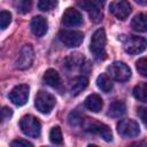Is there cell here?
<instances>
[{"mask_svg":"<svg viewBox=\"0 0 147 147\" xmlns=\"http://www.w3.org/2000/svg\"><path fill=\"white\" fill-rule=\"evenodd\" d=\"M10 145H11L13 147H22V146H24V147H32V146H33L30 141L24 140V139H17V140H14V141H11Z\"/></svg>","mask_w":147,"mask_h":147,"instance_id":"30","label":"cell"},{"mask_svg":"<svg viewBox=\"0 0 147 147\" xmlns=\"http://www.w3.org/2000/svg\"><path fill=\"white\" fill-rule=\"evenodd\" d=\"M84 130L88 133L100 136L106 141H111V139H113V133H111L110 127L103 123H100V122L91 121L87 118L84 122Z\"/></svg>","mask_w":147,"mask_h":147,"instance_id":"4","label":"cell"},{"mask_svg":"<svg viewBox=\"0 0 147 147\" xmlns=\"http://www.w3.org/2000/svg\"><path fill=\"white\" fill-rule=\"evenodd\" d=\"M96 85L102 92H110L113 88V82L108 74H101L96 78Z\"/></svg>","mask_w":147,"mask_h":147,"instance_id":"19","label":"cell"},{"mask_svg":"<svg viewBox=\"0 0 147 147\" xmlns=\"http://www.w3.org/2000/svg\"><path fill=\"white\" fill-rule=\"evenodd\" d=\"M85 107L93 111V113H99L101 109H102V106H103V102H102V99L99 94H95V93H92L90 94L86 99H85V102H84Z\"/></svg>","mask_w":147,"mask_h":147,"instance_id":"15","label":"cell"},{"mask_svg":"<svg viewBox=\"0 0 147 147\" xmlns=\"http://www.w3.org/2000/svg\"><path fill=\"white\" fill-rule=\"evenodd\" d=\"M136 68H137V71L144 76V77H147V57H141L139 59L137 62H136Z\"/></svg>","mask_w":147,"mask_h":147,"instance_id":"26","label":"cell"},{"mask_svg":"<svg viewBox=\"0 0 147 147\" xmlns=\"http://www.w3.org/2000/svg\"><path fill=\"white\" fill-rule=\"evenodd\" d=\"M59 38L62 44L67 47H77L84 40V34L80 31L75 30H62L59 33Z\"/></svg>","mask_w":147,"mask_h":147,"instance_id":"9","label":"cell"},{"mask_svg":"<svg viewBox=\"0 0 147 147\" xmlns=\"http://www.w3.org/2000/svg\"><path fill=\"white\" fill-rule=\"evenodd\" d=\"M137 113H138V116L140 117V119L142 121L144 125L147 127V107H139Z\"/></svg>","mask_w":147,"mask_h":147,"instance_id":"28","label":"cell"},{"mask_svg":"<svg viewBox=\"0 0 147 147\" xmlns=\"http://www.w3.org/2000/svg\"><path fill=\"white\" fill-rule=\"evenodd\" d=\"M32 7V0H17L16 8L21 14H26Z\"/></svg>","mask_w":147,"mask_h":147,"instance_id":"25","label":"cell"},{"mask_svg":"<svg viewBox=\"0 0 147 147\" xmlns=\"http://www.w3.org/2000/svg\"><path fill=\"white\" fill-rule=\"evenodd\" d=\"M29 91H30V87L28 85H25V84L17 85L10 91L8 98L15 106H23L28 102Z\"/></svg>","mask_w":147,"mask_h":147,"instance_id":"11","label":"cell"},{"mask_svg":"<svg viewBox=\"0 0 147 147\" xmlns=\"http://www.w3.org/2000/svg\"><path fill=\"white\" fill-rule=\"evenodd\" d=\"M57 6V0H38V8L44 11L54 9Z\"/></svg>","mask_w":147,"mask_h":147,"instance_id":"24","label":"cell"},{"mask_svg":"<svg viewBox=\"0 0 147 147\" xmlns=\"http://www.w3.org/2000/svg\"><path fill=\"white\" fill-rule=\"evenodd\" d=\"M33 57H34V52H33V48L31 45L26 44L24 45L21 51H20V54L15 61V67L20 70H24V69H28L32 62H33Z\"/></svg>","mask_w":147,"mask_h":147,"instance_id":"8","label":"cell"},{"mask_svg":"<svg viewBox=\"0 0 147 147\" xmlns=\"http://www.w3.org/2000/svg\"><path fill=\"white\" fill-rule=\"evenodd\" d=\"M20 127L22 132L31 138H38L41 133V125L37 117L32 115H25L20 121Z\"/></svg>","mask_w":147,"mask_h":147,"instance_id":"3","label":"cell"},{"mask_svg":"<svg viewBox=\"0 0 147 147\" xmlns=\"http://www.w3.org/2000/svg\"><path fill=\"white\" fill-rule=\"evenodd\" d=\"M11 22V14L9 11L2 10L0 13V28L3 30L7 28V25H9V23Z\"/></svg>","mask_w":147,"mask_h":147,"instance_id":"27","label":"cell"},{"mask_svg":"<svg viewBox=\"0 0 147 147\" xmlns=\"http://www.w3.org/2000/svg\"><path fill=\"white\" fill-rule=\"evenodd\" d=\"M42 80L47 85H49L52 87H55V88L59 87L60 84H61L60 75H59V72L55 69H48V70H46L45 74H44V76H42Z\"/></svg>","mask_w":147,"mask_h":147,"instance_id":"18","label":"cell"},{"mask_svg":"<svg viewBox=\"0 0 147 147\" xmlns=\"http://www.w3.org/2000/svg\"><path fill=\"white\" fill-rule=\"evenodd\" d=\"M147 48V40L142 37L130 36L124 41V49L129 54H140Z\"/></svg>","mask_w":147,"mask_h":147,"instance_id":"7","label":"cell"},{"mask_svg":"<svg viewBox=\"0 0 147 147\" xmlns=\"http://www.w3.org/2000/svg\"><path fill=\"white\" fill-rule=\"evenodd\" d=\"M126 108H125V103L123 101H115L109 106V110H108V115L110 117L117 118L124 115Z\"/></svg>","mask_w":147,"mask_h":147,"instance_id":"20","label":"cell"},{"mask_svg":"<svg viewBox=\"0 0 147 147\" xmlns=\"http://www.w3.org/2000/svg\"><path fill=\"white\" fill-rule=\"evenodd\" d=\"M109 11L118 20H125L131 13V5L126 0H117L110 3Z\"/></svg>","mask_w":147,"mask_h":147,"instance_id":"12","label":"cell"},{"mask_svg":"<svg viewBox=\"0 0 147 147\" xmlns=\"http://www.w3.org/2000/svg\"><path fill=\"white\" fill-rule=\"evenodd\" d=\"M83 64H84V57L78 53L70 54V56L65 59V65L70 69L78 67V65H83Z\"/></svg>","mask_w":147,"mask_h":147,"instance_id":"22","label":"cell"},{"mask_svg":"<svg viewBox=\"0 0 147 147\" xmlns=\"http://www.w3.org/2000/svg\"><path fill=\"white\" fill-rule=\"evenodd\" d=\"M133 96L141 102H147V83L136 85L133 88Z\"/></svg>","mask_w":147,"mask_h":147,"instance_id":"21","label":"cell"},{"mask_svg":"<svg viewBox=\"0 0 147 147\" xmlns=\"http://www.w3.org/2000/svg\"><path fill=\"white\" fill-rule=\"evenodd\" d=\"M117 131L122 137L132 138L140 133L139 124L133 119H122L117 123Z\"/></svg>","mask_w":147,"mask_h":147,"instance_id":"10","label":"cell"},{"mask_svg":"<svg viewBox=\"0 0 147 147\" xmlns=\"http://www.w3.org/2000/svg\"><path fill=\"white\" fill-rule=\"evenodd\" d=\"M106 0H78L77 5L86 10L90 15V18L94 23H99L102 21V7Z\"/></svg>","mask_w":147,"mask_h":147,"instance_id":"1","label":"cell"},{"mask_svg":"<svg viewBox=\"0 0 147 147\" xmlns=\"http://www.w3.org/2000/svg\"><path fill=\"white\" fill-rule=\"evenodd\" d=\"M56 103L55 96L46 91H39L36 95L34 106L41 114H49Z\"/></svg>","mask_w":147,"mask_h":147,"instance_id":"6","label":"cell"},{"mask_svg":"<svg viewBox=\"0 0 147 147\" xmlns=\"http://www.w3.org/2000/svg\"><path fill=\"white\" fill-rule=\"evenodd\" d=\"M88 84V80L85 76H77L75 77L71 83H70V92L72 95H78L80 92H83V90L86 88Z\"/></svg>","mask_w":147,"mask_h":147,"instance_id":"16","label":"cell"},{"mask_svg":"<svg viewBox=\"0 0 147 147\" xmlns=\"http://www.w3.org/2000/svg\"><path fill=\"white\" fill-rule=\"evenodd\" d=\"M137 3H139V5H141V6H146L147 5V0H134Z\"/></svg>","mask_w":147,"mask_h":147,"instance_id":"32","label":"cell"},{"mask_svg":"<svg viewBox=\"0 0 147 147\" xmlns=\"http://www.w3.org/2000/svg\"><path fill=\"white\" fill-rule=\"evenodd\" d=\"M80 122H82V117L77 114L76 110H74V111L69 115V123H70L71 125H77V124H79Z\"/></svg>","mask_w":147,"mask_h":147,"instance_id":"29","label":"cell"},{"mask_svg":"<svg viewBox=\"0 0 147 147\" xmlns=\"http://www.w3.org/2000/svg\"><path fill=\"white\" fill-rule=\"evenodd\" d=\"M107 74L109 75L110 78H113L114 80H117V82H126L131 77L130 68L125 63L119 62V61L113 62L110 65H108Z\"/></svg>","mask_w":147,"mask_h":147,"instance_id":"5","label":"cell"},{"mask_svg":"<svg viewBox=\"0 0 147 147\" xmlns=\"http://www.w3.org/2000/svg\"><path fill=\"white\" fill-rule=\"evenodd\" d=\"M131 26L137 32H146L147 31V15L144 13L137 14L132 18Z\"/></svg>","mask_w":147,"mask_h":147,"instance_id":"17","label":"cell"},{"mask_svg":"<svg viewBox=\"0 0 147 147\" xmlns=\"http://www.w3.org/2000/svg\"><path fill=\"white\" fill-rule=\"evenodd\" d=\"M49 140L51 142L55 144V145H60L63 141V137H62V132L61 129L59 126H54L52 127L51 132H49Z\"/></svg>","mask_w":147,"mask_h":147,"instance_id":"23","label":"cell"},{"mask_svg":"<svg viewBox=\"0 0 147 147\" xmlns=\"http://www.w3.org/2000/svg\"><path fill=\"white\" fill-rule=\"evenodd\" d=\"M1 115H2V121L9 119V118L11 117V115H13V110H11L9 107H2Z\"/></svg>","mask_w":147,"mask_h":147,"instance_id":"31","label":"cell"},{"mask_svg":"<svg viewBox=\"0 0 147 147\" xmlns=\"http://www.w3.org/2000/svg\"><path fill=\"white\" fill-rule=\"evenodd\" d=\"M83 23L82 14L74 8H67L62 16V24L65 26H78Z\"/></svg>","mask_w":147,"mask_h":147,"instance_id":"13","label":"cell"},{"mask_svg":"<svg viewBox=\"0 0 147 147\" xmlns=\"http://www.w3.org/2000/svg\"><path fill=\"white\" fill-rule=\"evenodd\" d=\"M106 32L103 29H98L91 38V44H90V51L94 55L95 59L102 60L105 59L106 55Z\"/></svg>","mask_w":147,"mask_h":147,"instance_id":"2","label":"cell"},{"mask_svg":"<svg viewBox=\"0 0 147 147\" xmlns=\"http://www.w3.org/2000/svg\"><path fill=\"white\" fill-rule=\"evenodd\" d=\"M30 28H31V31H32V33H33L34 36H37V37H42V36L47 32L48 24H47L46 18H44L42 16H34V17L31 20Z\"/></svg>","mask_w":147,"mask_h":147,"instance_id":"14","label":"cell"}]
</instances>
